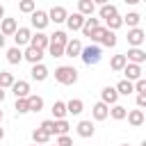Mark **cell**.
Instances as JSON below:
<instances>
[{
	"mask_svg": "<svg viewBox=\"0 0 146 146\" xmlns=\"http://www.w3.org/2000/svg\"><path fill=\"white\" fill-rule=\"evenodd\" d=\"M80 57H82V62H84L87 66H96V64L103 59V48H100L98 43H91V46H87V48L80 50Z\"/></svg>",
	"mask_w": 146,
	"mask_h": 146,
	"instance_id": "obj_1",
	"label": "cell"
},
{
	"mask_svg": "<svg viewBox=\"0 0 146 146\" xmlns=\"http://www.w3.org/2000/svg\"><path fill=\"white\" fill-rule=\"evenodd\" d=\"M55 80L59 82V84H75L78 82V71L73 68V66H57L55 68Z\"/></svg>",
	"mask_w": 146,
	"mask_h": 146,
	"instance_id": "obj_2",
	"label": "cell"
},
{
	"mask_svg": "<svg viewBox=\"0 0 146 146\" xmlns=\"http://www.w3.org/2000/svg\"><path fill=\"white\" fill-rule=\"evenodd\" d=\"M30 23H32V27H36V30H43L50 21H48V11H43V9H34L32 14H30Z\"/></svg>",
	"mask_w": 146,
	"mask_h": 146,
	"instance_id": "obj_3",
	"label": "cell"
},
{
	"mask_svg": "<svg viewBox=\"0 0 146 146\" xmlns=\"http://www.w3.org/2000/svg\"><path fill=\"white\" fill-rule=\"evenodd\" d=\"M144 39H146V34H144L141 27H130L128 30V46L130 48H141Z\"/></svg>",
	"mask_w": 146,
	"mask_h": 146,
	"instance_id": "obj_4",
	"label": "cell"
},
{
	"mask_svg": "<svg viewBox=\"0 0 146 146\" xmlns=\"http://www.w3.org/2000/svg\"><path fill=\"white\" fill-rule=\"evenodd\" d=\"M121 71L125 73V80H130V82H135V80H139V78H141V64L125 62V66H123Z\"/></svg>",
	"mask_w": 146,
	"mask_h": 146,
	"instance_id": "obj_5",
	"label": "cell"
},
{
	"mask_svg": "<svg viewBox=\"0 0 146 146\" xmlns=\"http://www.w3.org/2000/svg\"><path fill=\"white\" fill-rule=\"evenodd\" d=\"M30 39H32V30H30V27H18V30L14 32V43H16L18 48H21V46H27Z\"/></svg>",
	"mask_w": 146,
	"mask_h": 146,
	"instance_id": "obj_6",
	"label": "cell"
},
{
	"mask_svg": "<svg viewBox=\"0 0 146 146\" xmlns=\"http://www.w3.org/2000/svg\"><path fill=\"white\" fill-rule=\"evenodd\" d=\"M9 89L14 91L16 98H27L30 96V82H25V80H14V84Z\"/></svg>",
	"mask_w": 146,
	"mask_h": 146,
	"instance_id": "obj_7",
	"label": "cell"
},
{
	"mask_svg": "<svg viewBox=\"0 0 146 146\" xmlns=\"http://www.w3.org/2000/svg\"><path fill=\"white\" fill-rule=\"evenodd\" d=\"M80 50H82L80 39H68L64 46V57H80Z\"/></svg>",
	"mask_w": 146,
	"mask_h": 146,
	"instance_id": "obj_8",
	"label": "cell"
},
{
	"mask_svg": "<svg viewBox=\"0 0 146 146\" xmlns=\"http://www.w3.org/2000/svg\"><path fill=\"white\" fill-rule=\"evenodd\" d=\"M66 16H68V11H66L62 5H57V7H52V9L48 11V21H50V23H64Z\"/></svg>",
	"mask_w": 146,
	"mask_h": 146,
	"instance_id": "obj_9",
	"label": "cell"
},
{
	"mask_svg": "<svg viewBox=\"0 0 146 146\" xmlns=\"http://www.w3.org/2000/svg\"><path fill=\"white\" fill-rule=\"evenodd\" d=\"M64 23L68 25V30H71V32H78V30L82 27V23H84V16H82L80 11H75V14H68Z\"/></svg>",
	"mask_w": 146,
	"mask_h": 146,
	"instance_id": "obj_10",
	"label": "cell"
},
{
	"mask_svg": "<svg viewBox=\"0 0 146 146\" xmlns=\"http://www.w3.org/2000/svg\"><path fill=\"white\" fill-rule=\"evenodd\" d=\"M48 43H50L48 34H43V32L39 30L36 34H32V39H30V43H27V46H34V48H39V50H46V48H48Z\"/></svg>",
	"mask_w": 146,
	"mask_h": 146,
	"instance_id": "obj_11",
	"label": "cell"
},
{
	"mask_svg": "<svg viewBox=\"0 0 146 146\" xmlns=\"http://www.w3.org/2000/svg\"><path fill=\"white\" fill-rule=\"evenodd\" d=\"M91 114H94L96 121H105V119L110 116V105H105L103 100H98V103L91 107Z\"/></svg>",
	"mask_w": 146,
	"mask_h": 146,
	"instance_id": "obj_12",
	"label": "cell"
},
{
	"mask_svg": "<svg viewBox=\"0 0 146 146\" xmlns=\"http://www.w3.org/2000/svg\"><path fill=\"white\" fill-rule=\"evenodd\" d=\"M16 30H18L16 18H2V21H0V32H2L5 36H14Z\"/></svg>",
	"mask_w": 146,
	"mask_h": 146,
	"instance_id": "obj_13",
	"label": "cell"
},
{
	"mask_svg": "<svg viewBox=\"0 0 146 146\" xmlns=\"http://www.w3.org/2000/svg\"><path fill=\"white\" fill-rule=\"evenodd\" d=\"M23 59H27L30 64H39V62L43 59V50L34 48V46H27V50L23 52Z\"/></svg>",
	"mask_w": 146,
	"mask_h": 146,
	"instance_id": "obj_14",
	"label": "cell"
},
{
	"mask_svg": "<svg viewBox=\"0 0 146 146\" xmlns=\"http://www.w3.org/2000/svg\"><path fill=\"white\" fill-rule=\"evenodd\" d=\"M125 119H128V123H130L132 128H139V125L146 121V116H144V110H130V112L125 114Z\"/></svg>",
	"mask_w": 146,
	"mask_h": 146,
	"instance_id": "obj_15",
	"label": "cell"
},
{
	"mask_svg": "<svg viewBox=\"0 0 146 146\" xmlns=\"http://www.w3.org/2000/svg\"><path fill=\"white\" fill-rule=\"evenodd\" d=\"M125 59L132 62V64H144V62H146V52H144L141 48H130V50L125 52Z\"/></svg>",
	"mask_w": 146,
	"mask_h": 146,
	"instance_id": "obj_16",
	"label": "cell"
},
{
	"mask_svg": "<svg viewBox=\"0 0 146 146\" xmlns=\"http://www.w3.org/2000/svg\"><path fill=\"white\" fill-rule=\"evenodd\" d=\"M30 75H32V80H36V82H43L46 78H48V68H46V64H32V71H30Z\"/></svg>",
	"mask_w": 146,
	"mask_h": 146,
	"instance_id": "obj_17",
	"label": "cell"
},
{
	"mask_svg": "<svg viewBox=\"0 0 146 146\" xmlns=\"http://www.w3.org/2000/svg\"><path fill=\"white\" fill-rule=\"evenodd\" d=\"M100 100H103L105 105H114V103L119 100V94H116V89H114V87H105V89L100 91Z\"/></svg>",
	"mask_w": 146,
	"mask_h": 146,
	"instance_id": "obj_18",
	"label": "cell"
},
{
	"mask_svg": "<svg viewBox=\"0 0 146 146\" xmlns=\"http://www.w3.org/2000/svg\"><path fill=\"white\" fill-rule=\"evenodd\" d=\"M75 128H78V135H80V137H84V139L94 137V132H96V128H94V123H91V121H80Z\"/></svg>",
	"mask_w": 146,
	"mask_h": 146,
	"instance_id": "obj_19",
	"label": "cell"
},
{
	"mask_svg": "<svg viewBox=\"0 0 146 146\" xmlns=\"http://www.w3.org/2000/svg\"><path fill=\"white\" fill-rule=\"evenodd\" d=\"M82 110H84V103H82L80 98H71V100L66 103V112H68V114H73V116L82 114Z\"/></svg>",
	"mask_w": 146,
	"mask_h": 146,
	"instance_id": "obj_20",
	"label": "cell"
},
{
	"mask_svg": "<svg viewBox=\"0 0 146 146\" xmlns=\"http://www.w3.org/2000/svg\"><path fill=\"white\" fill-rule=\"evenodd\" d=\"M114 89H116V94H119V96H130V94L135 91V89H132V82H130V80H119Z\"/></svg>",
	"mask_w": 146,
	"mask_h": 146,
	"instance_id": "obj_21",
	"label": "cell"
},
{
	"mask_svg": "<svg viewBox=\"0 0 146 146\" xmlns=\"http://www.w3.org/2000/svg\"><path fill=\"white\" fill-rule=\"evenodd\" d=\"M27 107H30V112H41V110H43V98L30 94V96H27Z\"/></svg>",
	"mask_w": 146,
	"mask_h": 146,
	"instance_id": "obj_22",
	"label": "cell"
},
{
	"mask_svg": "<svg viewBox=\"0 0 146 146\" xmlns=\"http://www.w3.org/2000/svg\"><path fill=\"white\" fill-rule=\"evenodd\" d=\"M125 114H128V107H123V105H119V103H114L112 110H110V116H112L114 121H123Z\"/></svg>",
	"mask_w": 146,
	"mask_h": 146,
	"instance_id": "obj_23",
	"label": "cell"
},
{
	"mask_svg": "<svg viewBox=\"0 0 146 146\" xmlns=\"http://www.w3.org/2000/svg\"><path fill=\"white\" fill-rule=\"evenodd\" d=\"M7 62H9V64H21V62H23V52H21L18 46H14V48L7 50Z\"/></svg>",
	"mask_w": 146,
	"mask_h": 146,
	"instance_id": "obj_24",
	"label": "cell"
},
{
	"mask_svg": "<svg viewBox=\"0 0 146 146\" xmlns=\"http://www.w3.org/2000/svg\"><path fill=\"white\" fill-rule=\"evenodd\" d=\"M94 9H96V5H94L91 0H78V11H80L82 16H91Z\"/></svg>",
	"mask_w": 146,
	"mask_h": 146,
	"instance_id": "obj_25",
	"label": "cell"
},
{
	"mask_svg": "<svg viewBox=\"0 0 146 146\" xmlns=\"http://www.w3.org/2000/svg\"><path fill=\"white\" fill-rule=\"evenodd\" d=\"M66 103H62V100H55L52 103V116L55 119H66Z\"/></svg>",
	"mask_w": 146,
	"mask_h": 146,
	"instance_id": "obj_26",
	"label": "cell"
},
{
	"mask_svg": "<svg viewBox=\"0 0 146 146\" xmlns=\"http://www.w3.org/2000/svg\"><path fill=\"white\" fill-rule=\"evenodd\" d=\"M98 25H100V21L89 16V18H84V23H82V27H80V30H82V34H84V36H89V32H91L94 27H98Z\"/></svg>",
	"mask_w": 146,
	"mask_h": 146,
	"instance_id": "obj_27",
	"label": "cell"
},
{
	"mask_svg": "<svg viewBox=\"0 0 146 146\" xmlns=\"http://www.w3.org/2000/svg\"><path fill=\"white\" fill-rule=\"evenodd\" d=\"M105 32H107V27H103V25L94 27V30L89 32V39H91V43H100V41H103V36H105Z\"/></svg>",
	"mask_w": 146,
	"mask_h": 146,
	"instance_id": "obj_28",
	"label": "cell"
},
{
	"mask_svg": "<svg viewBox=\"0 0 146 146\" xmlns=\"http://www.w3.org/2000/svg\"><path fill=\"white\" fill-rule=\"evenodd\" d=\"M121 18H123V23H125L128 27H137V25H139V21H141V16H139L137 11H130V14L121 16Z\"/></svg>",
	"mask_w": 146,
	"mask_h": 146,
	"instance_id": "obj_29",
	"label": "cell"
},
{
	"mask_svg": "<svg viewBox=\"0 0 146 146\" xmlns=\"http://www.w3.org/2000/svg\"><path fill=\"white\" fill-rule=\"evenodd\" d=\"M105 25H107V30H119V27L123 25V18H121L119 14H114V16L105 18Z\"/></svg>",
	"mask_w": 146,
	"mask_h": 146,
	"instance_id": "obj_30",
	"label": "cell"
},
{
	"mask_svg": "<svg viewBox=\"0 0 146 146\" xmlns=\"http://www.w3.org/2000/svg\"><path fill=\"white\" fill-rule=\"evenodd\" d=\"M125 62H128L125 55H114L112 62H110V68H112V71H121V68L125 66Z\"/></svg>",
	"mask_w": 146,
	"mask_h": 146,
	"instance_id": "obj_31",
	"label": "cell"
},
{
	"mask_svg": "<svg viewBox=\"0 0 146 146\" xmlns=\"http://www.w3.org/2000/svg\"><path fill=\"white\" fill-rule=\"evenodd\" d=\"M32 139H34V144H46V141H50V135H48L46 130L36 128V130L32 132Z\"/></svg>",
	"mask_w": 146,
	"mask_h": 146,
	"instance_id": "obj_32",
	"label": "cell"
},
{
	"mask_svg": "<svg viewBox=\"0 0 146 146\" xmlns=\"http://www.w3.org/2000/svg\"><path fill=\"white\" fill-rule=\"evenodd\" d=\"M100 18H110V16H114V14H119L116 11V7L114 5H110V2H105V5H100Z\"/></svg>",
	"mask_w": 146,
	"mask_h": 146,
	"instance_id": "obj_33",
	"label": "cell"
},
{
	"mask_svg": "<svg viewBox=\"0 0 146 146\" xmlns=\"http://www.w3.org/2000/svg\"><path fill=\"white\" fill-rule=\"evenodd\" d=\"M48 39H50V43H59V46H66V41H68L66 32H62V30H57V32H55V34H50Z\"/></svg>",
	"mask_w": 146,
	"mask_h": 146,
	"instance_id": "obj_34",
	"label": "cell"
},
{
	"mask_svg": "<svg viewBox=\"0 0 146 146\" xmlns=\"http://www.w3.org/2000/svg\"><path fill=\"white\" fill-rule=\"evenodd\" d=\"M100 43H103L105 48H114V46H116V34H114V30H107Z\"/></svg>",
	"mask_w": 146,
	"mask_h": 146,
	"instance_id": "obj_35",
	"label": "cell"
},
{
	"mask_svg": "<svg viewBox=\"0 0 146 146\" xmlns=\"http://www.w3.org/2000/svg\"><path fill=\"white\" fill-rule=\"evenodd\" d=\"M68 121L66 119H55V135H66L68 132Z\"/></svg>",
	"mask_w": 146,
	"mask_h": 146,
	"instance_id": "obj_36",
	"label": "cell"
},
{
	"mask_svg": "<svg viewBox=\"0 0 146 146\" xmlns=\"http://www.w3.org/2000/svg\"><path fill=\"white\" fill-rule=\"evenodd\" d=\"M11 84H14V75L9 71H0V87L2 89H9Z\"/></svg>",
	"mask_w": 146,
	"mask_h": 146,
	"instance_id": "obj_37",
	"label": "cell"
},
{
	"mask_svg": "<svg viewBox=\"0 0 146 146\" xmlns=\"http://www.w3.org/2000/svg\"><path fill=\"white\" fill-rule=\"evenodd\" d=\"M18 9H21L23 14H32V11L36 9V2H34V0H21V2H18Z\"/></svg>",
	"mask_w": 146,
	"mask_h": 146,
	"instance_id": "obj_38",
	"label": "cell"
},
{
	"mask_svg": "<svg viewBox=\"0 0 146 146\" xmlns=\"http://www.w3.org/2000/svg\"><path fill=\"white\" fill-rule=\"evenodd\" d=\"M48 52H50V57H64V46H59V43H48Z\"/></svg>",
	"mask_w": 146,
	"mask_h": 146,
	"instance_id": "obj_39",
	"label": "cell"
},
{
	"mask_svg": "<svg viewBox=\"0 0 146 146\" xmlns=\"http://www.w3.org/2000/svg\"><path fill=\"white\" fill-rule=\"evenodd\" d=\"M16 112H18V114H27V112H30L27 98H16Z\"/></svg>",
	"mask_w": 146,
	"mask_h": 146,
	"instance_id": "obj_40",
	"label": "cell"
},
{
	"mask_svg": "<svg viewBox=\"0 0 146 146\" xmlns=\"http://www.w3.org/2000/svg\"><path fill=\"white\" fill-rule=\"evenodd\" d=\"M39 128H41V130H46L50 137L55 135V121H52V119H46V121H41V125H39Z\"/></svg>",
	"mask_w": 146,
	"mask_h": 146,
	"instance_id": "obj_41",
	"label": "cell"
},
{
	"mask_svg": "<svg viewBox=\"0 0 146 146\" xmlns=\"http://www.w3.org/2000/svg\"><path fill=\"white\" fill-rule=\"evenodd\" d=\"M132 89H135L137 94H146V80H144V78L135 80V82H132Z\"/></svg>",
	"mask_w": 146,
	"mask_h": 146,
	"instance_id": "obj_42",
	"label": "cell"
},
{
	"mask_svg": "<svg viewBox=\"0 0 146 146\" xmlns=\"http://www.w3.org/2000/svg\"><path fill=\"white\" fill-rule=\"evenodd\" d=\"M57 146H73V139L68 137V135H57V141H55Z\"/></svg>",
	"mask_w": 146,
	"mask_h": 146,
	"instance_id": "obj_43",
	"label": "cell"
},
{
	"mask_svg": "<svg viewBox=\"0 0 146 146\" xmlns=\"http://www.w3.org/2000/svg\"><path fill=\"white\" fill-rule=\"evenodd\" d=\"M137 107H139V110L146 107V94H137Z\"/></svg>",
	"mask_w": 146,
	"mask_h": 146,
	"instance_id": "obj_44",
	"label": "cell"
},
{
	"mask_svg": "<svg viewBox=\"0 0 146 146\" xmlns=\"http://www.w3.org/2000/svg\"><path fill=\"white\" fill-rule=\"evenodd\" d=\"M5 39H7V36H5L2 32H0V48H5Z\"/></svg>",
	"mask_w": 146,
	"mask_h": 146,
	"instance_id": "obj_45",
	"label": "cell"
},
{
	"mask_svg": "<svg viewBox=\"0 0 146 146\" xmlns=\"http://www.w3.org/2000/svg\"><path fill=\"white\" fill-rule=\"evenodd\" d=\"M123 2H125V5H139L141 0H123Z\"/></svg>",
	"mask_w": 146,
	"mask_h": 146,
	"instance_id": "obj_46",
	"label": "cell"
},
{
	"mask_svg": "<svg viewBox=\"0 0 146 146\" xmlns=\"http://www.w3.org/2000/svg\"><path fill=\"white\" fill-rule=\"evenodd\" d=\"M94 5H105V2H110V0H91Z\"/></svg>",
	"mask_w": 146,
	"mask_h": 146,
	"instance_id": "obj_47",
	"label": "cell"
},
{
	"mask_svg": "<svg viewBox=\"0 0 146 146\" xmlns=\"http://www.w3.org/2000/svg\"><path fill=\"white\" fill-rule=\"evenodd\" d=\"M2 100H5V89L0 87V103H2Z\"/></svg>",
	"mask_w": 146,
	"mask_h": 146,
	"instance_id": "obj_48",
	"label": "cell"
},
{
	"mask_svg": "<svg viewBox=\"0 0 146 146\" xmlns=\"http://www.w3.org/2000/svg\"><path fill=\"white\" fill-rule=\"evenodd\" d=\"M0 18H5V7L0 5Z\"/></svg>",
	"mask_w": 146,
	"mask_h": 146,
	"instance_id": "obj_49",
	"label": "cell"
},
{
	"mask_svg": "<svg viewBox=\"0 0 146 146\" xmlns=\"http://www.w3.org/2000/svg\"><path fill=\"white\" fill-rule=\"evenodd\" d=\"M2 137H5V130H2V128H0V139H2Z\"/></svg>",
	"mask_w": 146,
	"mask_h": 146,
	"instance_id": "obj_50",
	"label": "cell"
},
{
	"mask_svg": "<svg viewBox=\"0 0 146 146\" xmlns=\"http://www.w3.org/2000/svg\"><path fill=\"white\" fill-rule=\"evenodd\" d=\"M2 116H5V114H2V110H0V123H2Z\"/></svg>",
	"mask_w": 146,
	"mask_h": 146,
	"instance_id": "obj_51",
	"label": "cell"
},
{
	"mask_svg": "<svg viewBox=\"0 0 146 146\" xmlns=\"http://www.w3.org/2000/svg\"><path fill=\"white\" fill-rule=\"evenodd\" d=\"M121 146H128V144H121Z\"/></svg>",
	"mask_w": 146,
	"mask_h": 146,
	"instance_id": "obj_52",
	"label": "cell"
},
{
	"mask_svg": "<svg viewBox=\"0 0 146 146\" xmlns=\"http://www.w3.org/2000/svg\"><path fill=\"white\" fill-rule=\"evenodd\" d=\"M32 146H39V144H32Z\"/></svg>",
	"mask_w": 146,
	"mask_h": 146,
	"instance_id": "obj_53",
	"label": "cell"
},
{
	"mask_svg": "<svg viewBox=\"0 0 146 146\" xmlns=\"http://www.w3.org/2000/svg\"><path fill=\"white\" fill-rule=\"evenodd\" d=\"M0 21H2V18H0Z\"/></svg>",
	"mask_w": 146,
	"mask_h": 146,
	"instance_id": "obj_54",
	"label": "cell"
},
{
	"mask_svg": "<svg viewBox=\"0 0 146 146\" xmlns=\"http://www.w3.org/2000/svg\"><path fill=\"white\" fill-rule=\"evenodd\" d=\"M55 146H57V144H55Z\"/></svg>",
	"mask_w": 146,
	"mask_h": 146,
	"instance_id": "obj_55",
	"label": "cell"
}]
</instances>
